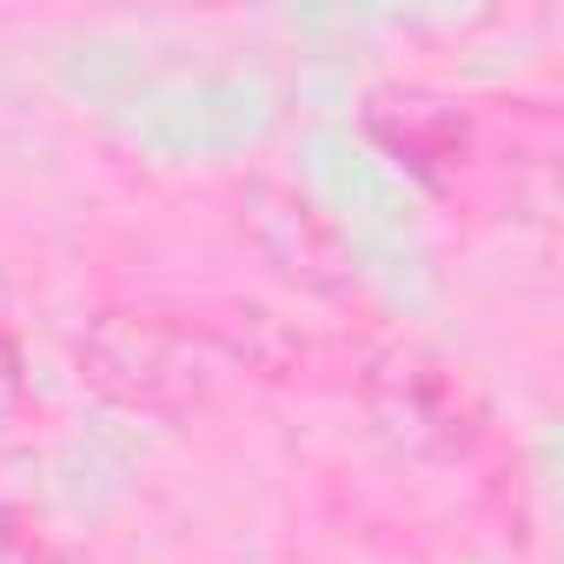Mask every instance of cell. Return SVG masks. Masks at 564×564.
<instances>
[{
	"label": "cell",
	"instance_id": "obj_1",
	"mask_svg": "<svg viewBox=\"0 0 564 564\" xmlns=\"http://www.w3.org/2000/svg\"><path fill=\"white\" fill-rule=\"evenodd\" d=\"M14 386H21V379H14V352H8V346H0V405H8V399H14Z\"/></svg>",
	"mask_w": 564,
	"mask_h": 564
}]
</instances>
